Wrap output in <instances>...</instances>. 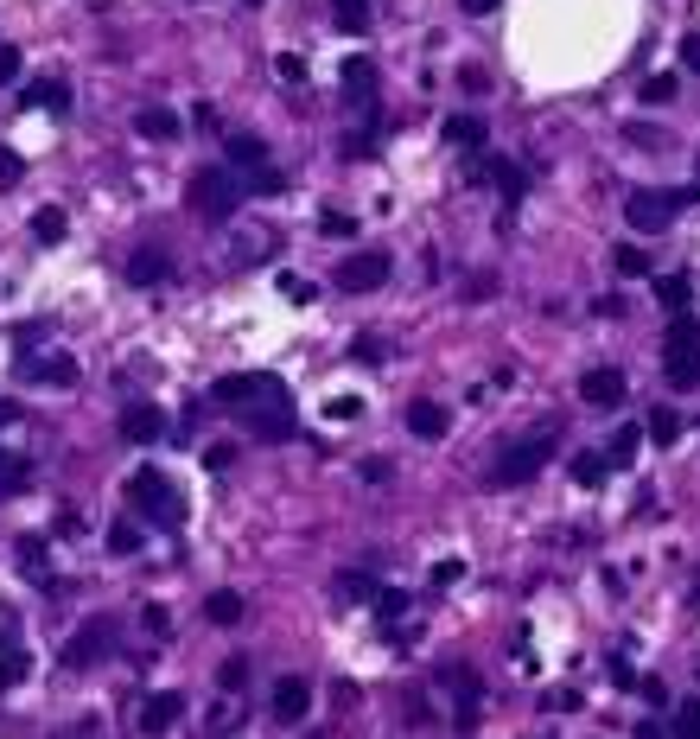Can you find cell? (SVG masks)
Here are the masks:
<instances>
[{
    "label": "cell",
    "mask_w": 700,
    "mask_h": 739,
    "mask_svg": "<svg viewBox=\"0 0 700 739\" xmlns=\"http://www.w3.org/2000/svg\"><path fill=\"white\" fill-rule=\"evenodd\" d=\"M249 434L261 440V446H287L293 434H300V415H293V395H287V383H280V376H261V389L249 395Z\"/></svg>",
    "instance_id": "cell-1"
},
{
    "label": "cell",
    "mask_w": 700,
    "mask_h": 739,
    "mask_svg": "<svg viewBox=\"0 0 700 739\" xmlns=\"http://www.w3.org/2000/svg\"><path fill=\"white\" fill-rule=\"evenodd\" d=\"M242 198H249V185H242L236 166H198V179H191V211L204 223H230Z\"/></svg>",
    "instance_id": "cell-2"
},
{
    "label": "cell",
    "mask_w": 700,
    "mask_h": 739,
    "mask_svg": "<svg viewBox=\"0 0 700 739\" xmlns=\"http://www.w3.org/2000/svg\"><path fill=\"white\" fill-rule=\"evenodd\" d=\"M662 376L669 389H700V319L694 313H675L669 332H662Z\"/></svg>",
    "instance_id": "cell-3"
},
{
    "label": "cell",
    "mask_w": 700,
    "mask_h": 739,
    "mask_svg": "<svg viewBox=\"0 0 700 739\" xmlns=\"http://www.w3.org/2000/svg\"><path fill=\"white\" fill-rule=\"evenodd\" d=\"M548 459H554V427H535L529 440H516V446H503V453H497V466H490V491L529 485V478L548 466Z\"/></svg>",
    "instance_id": "cell-4"
},
{
    "label": "cell",
    "mask_w": 700,
    "mask_h": 739,
    "mask_svg": "<svg viewBox=\"0 0 700 739\" xmlns=\"http://www.w3.org/2000/svg\"><path fill=\"white\" fill-rule=\"evenodd\" d=\"M128 504H134L147 523H160V529H179V517H185V510H179V491H172V478L153 472V466L128 478Z\"/></svg>",
    "instance_id": "cell-5"
},
{
    "label": "cell",
    "mask_w": 700,
    "mask_h": 739,
    "mask_svg": "<svg viewBox=\"0 0 700 739\" xmlns=\"http://www.w3.org/2000/svg\"><path fill=\"white\" fill-rule=\"evenodd\" d=\"M694 198H700V185H688V192H630L624 217H630L637 236H656V230H669V217L681 211V204H694Z\"/></svg>",
    "instance_id": "cell-6"
},
{
    "label": "cell",
    "mask_w": 700,
    "mask_h": 739,
    "mask_svg": "<svg viewBox=\"0 0 700 739\" xmlns=\"http://www.w3.org/2000/svg\"><path fill=\"white\" fill-rule=\"evenodd\" d=\"M389 255L382 249H350L344 262H338V287L344 294H376V287H389Z\"/></svg>",
    "instance_id": "cell-7"
},
{
    "label": "cell",
    "mask_w": 700,
    "mask_h": 739,
    "mask_svg": "<svg viewBox=\"0 0 700 739\" xmlns=\"http://www.w3.org/2000/svg\"><path fill=\"white\" fill-rule=\"evenodd\" d=\"M624 395H630V383H624V370H611V364H592L580 376V402L586 408H618Z\"/></svg>",
    "instance_id": "cell-8"
},
{
    "label": "cell",
    "mask_w": 700,
    "mask_h": 739,
    "mask_svg": "<svg viewBox=\"0 0 700 739\" xmlns=\"http://www.w3.org/2000/svg\"><path fill=\"white\" fill-rule=\"evenodd\" d=\"M179 720H185V695H179V689H160V695H147V701H140V733H147V739L172 733Z\"/></svg>",
    "instance_id": "cell-9"
},
{
    "label": "cell",
    "mask_w": 700,
    "mask_h": 739,
    "mask_svg": "<svg viewBox=\"0 0 700 739\" xmlns=\"http://www.w3.org/2000/svg\"><path fill=\"white\" fill-rule=\"evenodd\" d=\"M109 650H115V631L102 625V618H90V625H83L77 638L64 644V663H70V669H90L96 657H109Z\"/></svg>",
    "instance_id": "cell-10"
},
{
    "label": "cell",
    "mask_w": 700,
    "mask_h": 739,
    "mask_svg": "<svg viewBox=\"0 0 700 739\" xmlns=\"http://www.w3.org/2000/svg\"><path fill=\"white\" fill-rule=\"evenodd\" d=\"M306 714H312V682L306 676H280L274 682V720L280 727H300Z\"/></svg>",
    "instance_id": "cell-11"
},
{
    "label": "cell",
    "mask_w": 700,
    "mask_h": 739,
    "mask_svg": "<svg viewBox=\"0 0 700 739\" xmlns=\"http://www.w3.org/2000/svg\"><path fill=\"white\" fill-rule=\"evenodd\" d=\"M344 96L357 102V109H376V90H382V71H376V58H344Z\"/></svg>",
    "instance_id": "cell-12"
},
{
    "label": "cell",
    "mask_w": 700,
    "mask_h": 739,
    "mask_svg": "<svg viewBox=\"0 0 700 739\" xmlns=\"http://www.w3.org/2000/svg\"><path fill=\"white\" fill-rule=\"evenodd\" d=\"M166 434V415L153 402H134V408H121V440H134V446H153Z\"/></svg>",
    "instance_id": "cell-13"
},
{
    "label": "cell",
    "mask_w": 700,
    "mask_h": 739,
    "mask_svg": "<svg viewBox=\"0 0 700 739\" xmlns=\"http://www.w3.org/2000/svg\"><path fill=\"white\" fill-rule=\"evenodd\" d=\"M401 421H408V434L414 440H446V427H452V415H446V408L440 402H427V395H420V402H408V415H401Z\"/></svg>",
    "instance_id": "cell-14"
},
{
    "label": "cell",
    "mask_w": 700,
    "mask_h": 739,
    "mask_svg": "<svg viewBox=\"0 0 700 739\" xmlns=\"http://www.w3.org/2000/svg\"><path fill=\"white\" fill-rule=\"evenodd\" d=\"M13 561H20V574L39 580V587L51 580V548H45V536H20V542H13Z\"/></svg>",
    "instance_id": "cell-15"
},
{
    "label": "cell",
    "mask_w": 700,
    "mask_h": 739,
    "mask_svg": "<svg viewBox=\"0 0 700 739\" xmlns=\"http://www.w3.org/2000/svg\"><path fill=\"white\" fill-rule=\"evenodd\" d=\"M204 618H210V625H223V631H236L242 618H249V599L230 593V587H217V593L204 599Z\"/></svg>",
    "instance_id": "cell-16"
},
{
    "label": "cell",
    "mask_w": 700,
    "mask_h": 739,
    "mask_svg": "<svg viewBox=\"0 0 700 739\" xmlns=\"http://www.w3.org/2000/svg\"><path fill=\"white\" fill-rule=\"evenodd\" d=\"M134 134H140V141H179L185 122H179L172 109H140V115H134Z\"/></svg>",
    "instance_id": "cell-17"
},
{
    "label": "cell",
    "mask_w": 700,
    "mask_h": 739,
    "mask_svg": "<svg viewBox=\"0 0 700 739\" xmlns=\"http://www.w3.org/2000/svg\"><path fill=\"white\" fill-rule=\"evenodd\" d=\"M166 274H172V268H166L160 249H134V255H128V281H134V287H160Z\"/></svg>",
    "instance_id": "cell-18"
},
{
    "label": "cell",
    "mask_w": 700,
    "mask_h": 739,
    "mask_svg": "<svg viewBox=\"0 0 700 739\" xmlns=\"http://www.w3.org/2000/svg\"><path fill=\"white\" fill-rule=\"evenodd\" d=\"M255 389H261V370H249V376H223V383H210V402H223V408H242Z\"/></svg>",
    "instance_id": "cell-19"
},
{
    "label": "cell",
    "mask_w": 700,
    "mask_h": 739,
    "mask_svg": "<svg viewBox=\"0 0 700 739\" xmlns=\"http://www.w3.org/2000/svg\"><path fill=\"white\" fill-rule=\"evenodd\" d=\"M446 141H452V147H465V153H478V147L490 141L484 115H452V122H446Z\"/></svg>",
    "instance_id": "cell-20"
},
{
    "label": "cell",
    "mask_w": 700,
    "mask_h": 739,
    "mask_svg": "<svg viewBox=\"0 0 700 739\" xmlns=\"http://www.w3.org/2000/svg\"><path fill=\"white\" fill-rule=\"evenodd\" d=\"M26 109H51V115H64V109H70V83H64V77L32 83V90H26Z\"/></svg>",
    "instance_id": "cell-21"
},
{
    "label": "cell",
    "mask_w": 700,
    "mask_h": 739,
    "mask_svg": "<svg viewBox=\"0 0 700 739\" xmlns=\"http://www.w3.org/2000/svg\"><path fill=\"white\" fill-rule=\"evenodd\" d=\"M637 446H643V427H618V434H611V453H605V466H611V472H630Z\"/></svg>",
    "instance_id": "cell-22"
},
{
    "label": "cell",
    "mask_w": 700,
    "mask_h": 739,
    "mask_svg": "<svg viewBox=\"0 0 700 739\" xmlns=\"http://www.w3.org/2000/svg\"><path fill=\"white\" fill-rule=\"evenodd\" d=\"M656 300L669 306V313H688V300H694V281H688V274H662V281H656Z\"/></svg>",
    "instance_id": "cell-23"
},
{
    "label": "cell",
    "mask_w": 700,
    "mask_h": 739,
    "mask_svg": "<svg viewBox=\"0 0 700 739\" xmlns=\"http://www.w3.org/2000/svg\"><path fill=\"white\" fill-rule=\"evenodd\" d=\"M331 20H338L344 32H370L376 13H370V0H331Z\"/></svg>",
    "instance_id": "cell-24"
},
{
    "label": "cell",
    "mask_w": 700,
    "mask_h": 739,
    "mask_svg": "<svg viewBox=\"0 0 700 739\" xmlns=\"http://www.w3.org/2000/svg\"><path fill=\"white\" fill-rule=\"evenodd\" d=\"M230 166H268V141L261 134H230Z\"/></svg>",
    "instance_id": "cell-25"
},
{
    "label": "cell",
    "mask_w": 700,
    "mask_h": 739,
    "mask_svg": "<svg viewBox=\"0 0 700 739\" xmlns=\"http://www.w3.org/2000/svg\"><path fill=\"white\" fill-rule=\"evenodd\" d=\"M32 236H39V243H64V211L58 204H39V211H32Z\"/></svg>",
    "instance_id": "cell-26"
},
{
    "label": "cell",
    "mask_w": 700,
    "mask_h": 739,
    "mask_svg": "<svg viewBox=\"0 0 700 739\" xmlns=\"http://www.w3.org/2000/svg\"><path fill=\"white\" fill-rule=\"evenodd\" d=\"M446 689H459V714L471 720V708H478V676H471V669H446Z\"/></svg>",
    "instance_id": "cell-27"
},
{
    "label": "cell",
    "mask_w": 700,
    "mask_h": 739,
    "mask_svg": "<svg viewBox=\"0 0 700 739\" xmlns=\"http://www.w3.org/2000/svg\"><path fill=\"white\" fill-rule=\"evenodd\" d=\"M490 166H497V173H490V179H497V192L510 198V204H516L522 192H529V179H522V166H516V160H490Z\"/></svg>",
    "instance_id": "cell-28"
},
{
    "label": "cell",
    "mask_w": 700,
    "mask_h": 739,
    "mask_svg": "<svg viewBox=\"0 0 700 739\" xmlns=\"http://www.w3.org/2000/svg\"><path fill=\"white\" fill-rule=\"evenodd\" d=\"M643 434H650L656 446H675V440H681V415H675V408H656V415H650V427H643Z\"/></svg>",
    "instance_id": "cell-29"
},
{
    "label": "cell",
    "mask_w": 700,
    "mask_h": 739,
    "mask_svg": "<svg viewBox=\"0 0 700 739\" xmlns=\"http://www.w3.org/2000/svg\"><path fill=\"white\" fill-rule=\"evenodd\" d=\"M217 689H223V695H242V689H249V657H230V663H223V669H217Z\"/></svg>",
    "instance_id": "cell-30"
},
{
    "label": "cell",
    "mask_w": 700,
    "mask_h": 739,
    "mask_svg": "<svg viewBox=\"0 0 700 739\" xmlns=\"http://www.w3.org/2000/svg\"><path fill=\"white\" fill-rule=\"evenodd\" d=\"M370 606H376V618H382V625H395V618L408 612V593H395V587H376V599H370Z\"/></svg>",
    "instance_id": "cell-31"
},
{
    "label": "cell",
    "mask_w": 700,
    "mask_h": 739,
    "mask_svg": "<svg viewBox=\"0 0 700 739\" xmlns=\"http://www.w3.org/2000/svg\"><path fill=\"white\" fill-rule=\"evenodd\" d=\"M26 669H32V663H26V650H20V644H13V650H0V689L26 682Z\"/></svg>",
    "instance_id": "cell-32"
},
{
    "label": "cell",
    "mask_w": 700,
    "mask_h": 739,
    "mask_svg": "<svg viewBox=\"0 0 700 739\" xmlns=\"http://www.w3.org/2000/svg\"><path fill=\"white\" fill-rule=\"evenodd\" d=\"M140 542H147V536H140V523H115L109 529V555H140Z\"/></svg>",
    "instance_id": "cell-33"
},
{
    "label": "cell",
    "mask_w": 700,
    "mask_h": 739,
    "mask_svg": "<svg viewBox=\"0 0 700 739\" xmlns=\"http://www.w3.org/2000/svg\"><path fill=\"white\" fill-rule=\"evenodd\" d=\"M611 262H618V274H630V281H637V274H650V255H643L637 243H618V255H611Z\"/></svg>",
    "instance_id": "cell-34"
},
{
    "label": "cell",
    "mask_w": 700,
    "mask_h": 739,
    "mask_svg": "<svg viewBox=\"0 0 700 739\" xmlns=\"http://www.w3.org/2000/svg\"><path fill=\"white\" fill-rule=\"evenodd\" d=\"M319 236H331V243H350V236H357V217L325 211V217H319Z\"/></svg>",
    "instance_id": "cell-35"
},
{
    "label": "cell",
    "mask_w": 700,
    "mask_h": 739,
    "mask_svg": "<svg viewBox=\"0 0 700 739\" xmlns=\"http://www.w3.org/2000/svg\"><path fill=\"white\" fill-rule=\"evenodd\" d=\"M605 472H611V466H605L599 453H580V459H573V478H580L586 491H592V485H605Z\"/></svg>",
    "instance_id": "cell-36"
},
{
    "label": "cell",
    "mask_w": 700,
    "mask_h": 739,
    "mask_svg": "<svg viewBox=\"0 0 700 739\" xmlns=\"http://www.w3.org/2000/svg\"><path fill=\"white\" fill-rule=\"evenodd\" d=\"M20 179H26V160H20L13 147H0V192H13Z\"/></svg>",
    "instance_id": "cell-37"
},
{
    "label": "cell",
    "mask_w": 700,
    "mask_h": 739,
    "mask_svg": "<svg viewBox=\"0 0 700 739\" xmlns=\"http://www.w3.org/2000/svg\"><path fill=\"white\" fill-rule=\"evenodd\" d=\"M675 739H700V701H681L675 708Z\"/></svg>",
    "instance_id": "cell-38"
},
{
    "label": "cell",
    "mask_w": 700,
    "mask_h": 739,
    "mask_svg": "<svg viewBox=\"0 0 700 739\" xmlns=\"http://www.w3.org/2000/svg\"><path fill=\"white\" fill-rule=\"evenodd\" d=\"M140 625H147L153 638H172V612L160 606V599H153V606H140Z\"/></svg>",
    "instance_id": "cell-39"
},
{
    "label": "cell",
    "mask_w": 700,
    "mask_h": 739,
    "mask_svg": "<svg viewBox=\"0 0 700 739\" xmlns=\"http://www.w3.org/2000/svg\"><path fill=\"white\" fill-rule=\"evenodd\" d=\"M20 45H0V90H7V83H20Z\"/></svg>",
    "instance_id": "cell-40"
},
{
    "label": "cell",
    "mask_w": 700,
    "mask_h": 739,
    "mask_svg": "<svg viewBox=\"0 0 700 739\" xmlns=\"http://www.w3.org/2000/svg\"><path fill=\"white\" fill-rule=\"evenodd\" d=\"M338 593H344V599H376V580H370V574H344Z\"/></svg>",
    "instance_id": "cell-41"
},
{
    "label": "cell",
    "mask_w": 700,
    "mask_h": 739,
    "mask_svg": "<svg viewBox=\"0 0 700 739\" xmlns=\"http://www.w3.org/2000/svg\"><path fill=\"white\" fill-rule=\"evenodd\" d=\"M325 415H331V421H357V415H363V402H357V395H331Z\"/></svg>",
    "instance_id": "cell-42"
},
{
    "label": "cell",
    "mask_w": 700,
    "mask_h": 739,
    "mask_svg": "<svg viewBox=\"0 0 700 739\" xmlns=\"http://www.w3.org/2000/svg\"><path fill=\"white\" fill-rule=\"evenodd\" d=\"M274 77H280V83H306V64L293 58V51H280V58H274Z\"/></svg>",
    "instance_id": "cell-43"
},
{
    "label": "cell",
    "mask_w": 700,
    "mask_h": 739,
    "mask_svg": "<svg viewBox=\"0 0 700 739\" xmlns=\"http://www.w3.org/2000/svg\"><path fill=\"white\" fill-rule=\"evenodd\" d=\"M643 102H675V77H643Z\"/></svg>",
    "instance_id": "cell-44"
},
{
    "label": "cell",
    "mask_w": 700,
    "mask_h": 739,
    "mask_svg": "<svg viewBox=\"0 0 700 739\" xmlns=\"http://www.w3.org/2000/svg\"><path fill=\"white\" fill-rule=\"evenodd\" d=\"M204 466H210V472H230V466H236V446H230V440H217V446L204 453Z\"/></svg>",
    "instance_id": "cell-45"
},
{
    "label": "cell",
    "mask_w": 700,
    "mask_h": 739,
    "mask_svg": "<svg viewBox=\"0 0 700 739\" xmlns=\"http://www.w3.org/2000/svg\"><path fill=\"white\" fill-rule=\"evenodd\" d=\"M459 574H465L459 555H452V561H433V587H459Z\"/></svg>",
    "instance_id": "cell-46"
},
{
    "label": "cell",
    "mask_w": 700,
    "mask_h": 739,
    "mask_svg": "<svg viewBox=\"0 0 700 739\" xmlns=\"http://www.w3.org/2000/svg\"><path fill=\"white\" fill-rule=\"evenodd\" d=\"M541 708H560V714H573V708H580V695H573V689H548V695H541Z\"/></svg>",
    "instance_id": "cell-47"
},
{
    "label": "cell",
    "mask_w": 700,
    "mask_h": 739,
    "mask_svg": "<svg viewBox=\"0 0 700 739\" xmlns=\"http://www.w3.org/2000/svg\"><path fill=\"white\" fill-rule=\"evenodd\" d=\"M274 287H280V294H287V300H300V306L312 300V281H293V274H280V281H274Z\"/></svg>",
    "instance_id": "cell-48"
},
{
    "label": "cell",
    "mask_w": 700,
    "mask_h": 739,
    "mask_svg": "<svg viewBox=\"0 0 700 739\" xmlns=\"http://www.w3.org/2000/svg\"><path fill=\"white\" fill-rule=\"evenodd\" d=\"M681 71L700 77V32H688V39H681Z\"/></svg>",
    "instance_id": "cell-49"
},
{
    "label": "cell",
    "mask_w": 700,
    "mask_h": 739,
    "mask_svg": "<svg viewBox=\"0 0 700 739\" xmlns=\"http://www.w3.org/2000/svg\"><path fill=\"white\" fill-rule=\"evenodd\" d=\"M497 7H503V0H459V13H471V20H490Z\"/></svg>",
    "instance_id": "cell-50"
},
{
    "label": "cell",
    "mask_w": 700,
    "mask_h": 739,
    "mask_svg": "<svg viewBox=\"0 0 700 739\" xmlns=\"http://www.w3.org/2000/svg\"><path fill=\"white\" fill-rule=\"evenodd\" d=\"M490 287H497L490 274H471V281H465V294H471V300H490Z\"/></svg>",
    "instance_id": "cell-51"
},
{
    "label": "cell",
    "mask_w": 700,
    "mask_h": 739,
    "mask_svg": "<svg viewBox=\"0 0 700 739\" xmlns=\"http://www.w3.org/2000/svg\"><path fill=\"white\" fill-rule=\"evenodd\" d=\"M350 351H357L363 364H376V357H382V338H357V345H350Z\"/></svg>",
    "instance_id": "cell-52"
},
{
    "label": "cell",
    "mask_w": 700,
    "mask_h": 739,
    "mask_svg": "<svg viewBox=\"0 0 700 739\" xmlns=\"http://www.w3.org/2000/svg\"><path fill=\"white\" fill-rule=\"evenodd\" d=\"M624 134H630L637 147H662V134H656V128H643V122H637V128H624Z\"/></svg>",
    "instance_id": "cell-53"
},
{
    "label": "cell",
    "mask_w": 700,
    "mask_h": 739,
    "mask_svg": "<svg viewBox=\"0 0 700 739\" xmlns=\"http://www.w3.org/2000/svg\"><path fill=\"white\" fill-rule=\"evenodd\" d=\"M459 83H465V90H490V71H478V64H471V71H459Z\"/></svg>",
    "instance_id": "cell-54"
},
{
    "label": "cell",
    "mask_w": 700,
    "mask_h": 739,
    "mask_svg": "<svg viewBox=\"0 0 700 739\" xmlns=\"http://www.w3.org/2000/svg\"><path fill=\"white\" fill-rule=\"evenodd\" d=\"M13 421H26V415H20V402H0V434H7Z\"/></svg>",
    "instance_id": "cell-55"
},
{
    "label": "cell",
    "mask_w": 700,
    "mask_h": 739,
    "mask_svg": "<svg viewBox=\"0 0 700 739\" xmlns=\"http://www.w3.org/2000/svg\"><path fill=\"white\" fill-rule=\"evenodd\" d=\"M0 650H13V618L0 612Z\"/></svg>",
    "instance_id": "cell-56"
},
{
    "label": "cell",
    "mask_w": 700,
    "mask_h": 739,
    "mask_svg": "<svg viewBox=\"0 0 700 739\" xmlns=\"http://www.w3.org/2000/svg\"><path fill=\"white\" fill-rule=\"evenodd\" d=\"M637 739H669V733H662V727H637Z\"/></svg>",
    "instance_id": "cell-57"
},
{
    "label": "cell",
    "mask_w": 700,
    "mask_h": 739,
    "mask_svg": "<svg viewBox=\"0 0 700 739\" xmlns=\"http://www.w3.org/2000/svg\"><path fill=\"white\" fill-rule=\"evenodd\" d=\"M249 7H261V0H249Z\"/></svg>",
    "instance_id": "cell-58"
}]
</instances>
